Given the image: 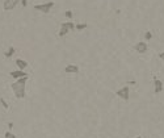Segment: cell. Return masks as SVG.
<instances>
[{"label": "cell", "instance_id": "obj_1", "mask_svg": "<svg viewBox=\"0 0 164 138\" xmlns=\"http://www.w3.org/2000/svg\"><path fill=\"white\" fill-rule=\"evenodd\" d=\"M28 79H29V76L26 75V76H24V78L16 79V82L11 84V88H12V91H13V93H15V96L17 97V99L21 100L26 96L25 88H26V82H28Z\"/></svg>", "mask_w": 164, "mask_h": 138}, {"label": "cell", "instance_id": "obj_2", "mask_svg": "<svg viewBox=\"0 0 164 138\" xmlns=\"http://www.w3.org/2000/svg\"><path fill=\"white\" fill-rule=\"evenodd\" d=\"M71 30H75V24L72 23V21L62 23V24H60V29H59L58 35H59V37H64V35L67 34L68 32H71Z\"/></svg>", "mask_w": 164, "mask_h": 138}, {"label": "cell", "instance_id": "obj_3", "mask_svg": "<svg viewBox=\"0 0 164 138\" xmlns=\"http://www.w3.org/2000/svg\"><path fill=\"white\" fill-rule=\"evenodd\" d=\"M54 6H55L54 2H47V3H42V4H35L34 9L42 12V13H49L53 9V7H54Z\"/></svg>", "mask_w": 164, "mask_h": 138}, {"label": "cell", "instance_id": "obj_4", "mask_svg": "<svg viewBox=\"0 0 164 138\" xmlns=\"http://www.w3.org/2000/svg\"><path fill=\"white\" fill-rule=\"evenodd\" d=\"M116 95L119 97V99L125 100V101H129V95H130V90H129V86H123L122 88L116 92Z\"/></svg>", "mask_w": 164, "mask_h": 138}, {"label": "cell", "instance_id": "obj_5", "mask_svg": "<svg viewBox=\"0 0 164 138\" xmlns=\"http://www.w3.org/2000/svg\"><path fill=\"white\" fill-rule=\"evenodd\" d=\"M20 2H21V0H4L3 9L4 11H13L20 4Z\"/></svg>", "mask_w": 164, "mask_h": 138}, {"label": "cell", "instance_id": "obj_6", "mask_svg": "<svg viewBox=\"0 0 164 138\" xmlns=\"http://www.w3.org/2000/svg\"><path fill=\"white\" fill-rule=\"evenodd\" d=\"M147 49H148V46L146 42H137L134 45V50L137 53H139V54H144V53L147 51Z\"/></svg>", "mask_w": 164, "mask_h": 138}, {"label": "cell", "instance_id": "obj_7", "mask_svg": "<svg viewBox=\"0 0 164 138\" xmlns=\"http://www.w3.org/2000/svg\"><path fill=\"white\" fill-rule=\"evenodd\" d=\"M162 91H163V83H162V80H159L156 76H154V92L156 93V95H159Z\"/></svg>", "mask_w": 164, "mask_h": 138}, {"label": "cell", "instance_id": "obj_8", "mask_svg": "<svg viewBox=\"0 0 164 138\" xmlns=\"http://www.w3.org/2000/svg\"><path fill=\"white\" fill-rule=\"evenodd\" d=\"M9 75H11V76H12L13 79H20V78H24V76H26V75H28V74L25 73V70H19V69H17V70H13V71H11Z\"/></svg>", "mask_w": 164, "mask_h": 138}, {"label": "cell", "instance_id": "obj_9", "mask_svg": "<svg viewBox=\"0 0 164 138\" xmlns=\"http://www.w3.org/2000/svg\"><path fill=\"white\" fill-rule=\"evenodd\" d=\"M64 73L66 74H78L79 73V67H78L76 65L70 63V65H67L64 67Z\"/></svg>", "mask_w": 164, "mask_h": 138}, {"label": "cell", "instance_id": "obj_10", "mask_svg": "<svg viewBox=\"0 0 164 138\" xmlns=\"http://www.w3.org/2000/svg\"><path fill=\"white\" fill-rule=\"evenodd\" d=\"M15 63H16V66H17V69L19 70H25L26 67H28V62L24 61V59H16Z\"/></svg>", "mask_w": 164, "mask_h": 138}, {"label": "cell", "instance_id": "obj_11", "mask_svg": "<svg viewBox=\"0 0 164 138\" xmlns=\"http://www.w3.org/2000/svg\"><path fill=\"white\" fill-rule=\"evenodd\" d=\"M15 53H16V49L13 47V46H9V49L5 51V54H4V55H5V58H12Z\"/></svg>", "mask_w": 164, "mask_h": 138}, {"label": "cell", "instance_id": "obj_12", "mask_svg": "<svg viewBox=\"0 0 164 138\" xmlns=\"http://www.w3.org/2000/svg\"><path fill=\"white\" fill-rule=\"evenodd\" d=\"M87 28H88V25H87L86 23H83V24H76V25H75V29L79 30V32H82V30L87 29Z\"/></svg>", "mask_w": 164, "mask_h": 138}, {"label": "cell", "instance_id": "obj_13", "mask_svg": "<svg viewBox=\"0 0 164 138\" xmlns=\"http://www.w3.org/2000/svg\"><path fill=\"white\" fill-rule=\"evenodd\" d=\"M0 104L3 105V108H4V109H8V108H9V105H8V103L3 99V97H0Z\"/></svg>", "mask_w": 164, "mask_h": 138}, {"label": "cell", "instance_id": "obj_14", "mask_svg": "<svg viewBox=\"0 0 164 138\" xmlns=\"http://www.w3.org/2000/svg\"><path fill=\"white\" fill-rule=\"evenodd\" d=\"M151 38H152V33L151 32H146L144 33V39H146V41H150Z\"/></svg>", "mask_w": 164, "mask_h": 138}, {"label": "cell", "instance_id": "obj_15", "mask_svg": "<svg viewBox=\"0 0 164 138\" xmlns=\"http://www.w3.org/2000/svg\"><path fill=\"white\" fill-rule=\"evenodd\" d=\"M64 16L67 17V19H72V12H71V11H66Z\"/></svg>", "mask_w": 164, "mask_h": 138}, {"label": "cell", "instance_id": "obj_16", "mask_svg": "<svg viewBox=\"0 0 164 138\" xmlns=\"http://www.w3.org/2000/svg\"><path fill=\"white\" fill-rule=\"evenodd\" d=\"M20 4H21V6H23L24 8H25L26 6H28V0H21V2H20Z\"/></svg>", "mask_w": 164, "mask_h": 138}, {"label": "cell", "instance_id": "obj_17", "mask_svg": "<svg viewBox=\"0 0 164 138\" xmlns=\"http://www.w3.org/2000/svg\"><path fill=\"white\" fill-rule=\"evenodd\" d=\"M158 57H159V59H162V61H163V63H164V51H163V53H159V55H158Z\"/></svg>", "mask_w": 164, "mask_h": 138}, {"label": "cell", "instance_id": "obj_18", "mask_svg": "<svg viewBox=\"0 0 164 138\" xmlns=\"http://www.w3.org/2000/svg\"><path fill=\"white\" fill-rule=\"evenodd\" d=\"M12 134V133H11V130H8V132H5V133H4V138H9V136Z\"/></svg>", "mask_w": 164, "mask_h": 138}, {"label": "cell", "instance_id": "obj_19", "mask_svg": "<svg viewBox=\"0 0 164 138\" xmlns=\"http://www.w3.org/2000/svg\"><path fill=\"white\" fill-rule=\"evenodd\" d=\"M12 128H13V124H12V122H8V129H9V130H11Z\"/></svg>", "mask_w": 164, "mask_h": 138}, {"label": "cell", "instance_id": "obj_20", "mask_svg": "<svg viewBox=\"0 0 164 138\" xmlns=\"http://www.w3.org/2000/svg\"><path fill=\"white\" fill-rule=\"evenodd\" d=\"M127 84H129V86H134L135 82H134V80H131V82H127Z\"/></svg>", "mask_w": 164, "mask_h": 138}, {"label": "cell", "instance_id": "obj_21", "mask_svg": "<svg viewBox=\"0 0 164 138\" xmlns=\"http://www.w3.org/2000/svg\"><path fill=\"white\" fill-rule=\"evenodd\" d=\"M9 138H17V137H16V136H15V134H13V133H12V134L9 136Z\"/></svg>", "mask_w": 164, "mask_h": 138}, {"label": "cell", "instance_id": "obj_22", "mask_svg": "<svg viewBox=\"0 0 164 138\" xmlns=\"http://www.w3.org/2000/svg\"><path fill=\"white\" fill-rule=\"evenodd\" d=\"M134 138H142V137H140V136H138V137H134Z\"/></svg>", "mask_w": 164, "mask_h": 138}]
</instances>
